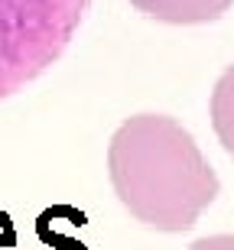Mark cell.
<instances>
[{
    "mask_svg": "<svg viewBox=\"0 0 234 250\" xmlns=\"http://www.w3.org/2000/svg\"><path fill=\"white\" fill-rule=\"evenodd\" d=\"M111 186L127 211L156 231H189L221 182L186 127L166 114L124 121L107 146Z\"/></svg>",
    "mask_w": 234,
    "mask_h": 250,
    "instance_id": "6da1fadb",
    "label": "cell"
},
{
    "mask_svg": "<svg viewBox=\"0 0 234 250\" xmlns=\"http://www.w3.org/2000/svg\"><path fill=\"white\" fill-rule=\"evenodd\" d=\"M88 3L91 0H0V101L59 62Z\"/></svg>",
    "mask_w": 234,
    "mask_h": 250,
    "instance_id": "7a4b0ae2",
    "label": "cell"
},
{
    "mask_svg": "<svg viewBox=\"0 0 234 250\" xmlns=\"http://www.w3.org/2000/svg\"><path fill=\"white\" fill-rule=\"evenodd\" d=\"M133 7L147 13L150 20L159 23H176V26H189V23H212L221 13H228L234 0H130Z\"/></svg>",
    "mask_w": 234,
    "mask_h": 250,
    "instance_id": "3957f363",
    "label": "cell"
},
{
    "mask_svg": "<svg viewBox=\"0 0 234 250\" xmlns=\"http://www.w3.org/2000/svg\"><path fill=\"white\" fill-rule=\"evenodd\" d=\"M212 127L221 146L234 156V65H228L212 91Z\"/></svg>",
    "mask_w": 234,
    "mask_h": 250,
    "instance_id": "277c9868",
    "label": "cell"
},
{
    "mask_svg": "<svg viewBox=\"0 0 234 250\" xmlns=\"http://www.w3.org/2000/svg\"><path fill=\"white\" fill-rule=\"evenodd\" d=\"M189 250H234V234H215V237H202Z\"/></svg>",
    "mask_w": 234,
    "mask_h": 250,
    "instance_id": "5b68a950",
    "label": "cell"
},
{
    "mask_svg": "<svg viewBox=\"0 0 234 250\" xmlns=\"http://www.w3.org/2000/svg\"><path fill=\"white\" fill-rule=\"evenodd\" d=\"M17 244V234H13V224H10V218L3 211H0V250H7Z\"/></svg>",
    "mask_w": 234,
    "mask_h": 250,
    "instance_id": "8992f818",
    "label": "cell"
}]
</instances>
